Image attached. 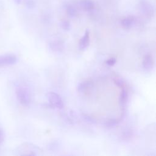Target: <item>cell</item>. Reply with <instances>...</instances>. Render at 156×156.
I'll return each instance as SVG.
<instances>
[{
  "label": "cell",
  "mask_w": 156,
  "mask_h": 156,
  "mask_svg": "<svg viewBox=\"0 0 156 156\" xmlns=\"http://www.w3.org/2000/svg\"><path fill=\"white\" fill-rule=\"evenodd\" d=\"M16 95L19 102L24 107L30 105L31 98L28 90L24 87H20L16 90Z\"/></svg>",
  "instance_id": "6da1fadb"
},
{
  "label": "cell",
  "mask_w": 156,
  "mask_h": 156,
  "mask_svg": "<svg viewBox=\"0 0 156 156\" xmlns=\"http://www.w3.org/2000/svg\"><path fill=\"white\" fill-rule=\"evenodd\" d=\"M48 100L51 107L62 109L63 107V102L59 94L55 92H49L47 95Z\"/></svg>",
  "instance_id": "7a4b0ae2"
},
{
  "label": "cell",
  "mask_w": 156,
  "mask_h": 156,
  "mask_svg": "<svg viewBox=\"0 0 156 156\" xmlns=\"http://www.w3.org/2000/svg\"><path fill=\"white\" fill-rule=\"evenodd\" d=\"M38 147L35 146L29 143H25L20 146L17 149L18 152L20 155H37L36 151Z\"/></svg>",
  "instance_id": "3957f363"
},
{
  "label": "cell",
  "mask_w": 156,
  "mask_h": 156,
  "mask_svg": "<svg viewBox=\"0 0 156 156\" xmlns=\"http://www.w3.org/2000/svg\"><path fill=\"white\" fill-rule=\"evenodd\" d=\"M17 62V57L13 54L0 55V67L14 65Z\"/></svg>",
  "instance_id": "277c9868"
},
{
  "label": "cell",
  "mask_w": 156,
  "mask_h": 156,
  "mask_svg": "<svg viewBox=\"0 0 156 156\" xmlns=\"http://www.w3.org/2000/svg\"><path fill=\"white\" fill-rule=\"evenodd\" d=\"M143 68L146 71H151L154 66V60L151 54H146L143 59Z\"/></svg>",
  "instance_id": "5b68a950"
},
{
  "label": "cell",
  "mask_w": 156,
  "mask_h": 156,
  "mask_svg": "<svg viewBox=\"0 0 156 156\" xmlns=\"http://www.w3.org/2000/svg\"><path fill=\"white\" fill-rule=\"evenodd\" d=\"M90 43V32L87 29L86 30L85 34L80 38L79 43V48L80 50L85 49Z\"/></svg>",
  "instance_id": "8992f818"
},
{
  "label": "cell",
  "mask_w": 156,
  "mask_h": 156,
  "mask_svg": "<svg viewBox=\"0 0 156 156\" xmlns=\"http://www.w3.org/2000/svg\"><path fill=\"white\" fill-rule=\"evenodd\" d=\"M135 21V18L134 16H130L126 17L121 20V25L122 27L126 29H130L134 24Z\"/></svg>",
  "instance_id": "52a82bcc"
},
{
  "label": "cell",
  "mask_w": 156,
  "mask_h": 156,
  "mask_svg": "<svg viewBox=\"0 0 156 156\" xmlns=\"http://www.w3.org/2000/svg\"><path fill=\"white\" fill-rule=\"evenodd\" d=\"M49 45L51 49L54 52H62L64 49V43L60 40L52 41Z\"/></svg>",
  "instance_id": "ba28073f"
},
{
  "label": "cell",
  "mask_w": 156,
  "mask_h": 156,
  "mask_svg": "<svg viewBox=\"0 0 156 156\" xmlns=\"http://www.w3.org/2000/svg\"><path fill=\"white\" fill-rule=\"evenodd\" d=\"M141 10L143 11V13L146 15V16H152L154 13V9L152 7L151 5L150 4H149L147 2H141Z\"/></svg>",
  "instance_id": "9c48e42d"
},
{
  "label": "cell",
  "mask_w": 156,
  "mask_h": 156,
  "mask_svg": "<svg viewBox=\"0 0 156 156\" xmlns=\"http://www.w3.org/2000/svg\"><path fill=\"white\" fill-rule=\"evenodd\" d=\"M93 86V82L90 80H85L79 83L77 87V90L79 92L82 93L91 88Z\"/></svg>",
  "instance_id": "30bf717a"
},
{
  "label": "cell",
  "mask_w": 156,
  "mask_h": 156,
  "mask_svg": "<svg viewBox=\"0 0 156 156\" xmlns=\"http://www.w3.org/2000/svg\"><path fill=\"white\" fill-rule=\"evenodd\" d=\"M80 6L85 10H91L94 9V4L91 0H82Z\"/></svg>",
  "instance_id": "8fae6325"
},
{
  "label": "cell",
  "mask_w": 156,
  "mask_h": 156,
  "mask_svg": "<svg viewBox=\"0 0 156 156\" xmlns=\"http://www.w3.org/2000/svg\"><path fill=\"white\" fill-rule=\"evenodd\" d=\"M127 98H128V93L126 91V90L123 88L121 91L119 98V104L121 107H124L126 104V102L127 101Z\"/></svg>",
  "instance_id": "7c38bea8"
},
{
  "label": "cell",
  "mask_w": 156,
  "mask_h": 156,
  "mask_svg": "<svg viewBox=\"0 0 156 156\" xmlns=\"http://www.w3.org/2000/svg\"><path fill=\"white\" fill-rule=\"evenodd\" d=\"M66 13L67 15L71 17V18H73L77 16V10L76 9V8L71 5H69L67 7H66Z\"/></svg>",
  "instance_id": "4fadbf2b"
},
{
  "label": "cell",
  "mask_w": 156,
  "mask_h": 156,
  "mask_svg": "<svg viewBox=\"0 0 156 156\" xmlns=\"http://www.w3.org/2000/svg\"><path fill=\"white\" fill-rule=\"evenodd\" d=\"M120 121V119H110L105 122V126L107 127H113L118 124Z\"/></svg>",
  "instance_id": "5bb4252c"
},
{
  "label": "cell",
  "mask_w": 156,
  "mask_h": 156,
  "mask_svg": "<svg viewBox=\"0 0 156 156\" xmlns=\"http://www.w3.org/2000/svg\"><path fill=\"white\" fill-rule=\"evenodd\" d=\"M60 27L65 30H69L71 29V24L69 21L66 20H63L60 23Z\"/></svg>",
  "instance_id": "9a60e30c"
},
{
  "label": "cell",
  "mask_w": 156,
  "mask_h": 156,
  "mask_svg": "<svg viewBox=\"0 0 156 156\" xmlns=\"http://www.w3.org/2000/svg\"><path fill=\"white\" fill-rule=\"evenodd\" d=\"M82 118H83L84 120L86 121L87 122H88L90 123H95L96 122L95 119L93 117L90 116L89 115H87L86 114H82Z\"/></svg>",
  "instance_id": "2e32d148"
},
{
  "label": "cell",
  "mask_w": 156,
  "mask_h": 156,
  "mask_svg": "<svg viewBox=\"0 0 156 156\" xmlns=\"http://www.w3.org/2000/svg\"><path fill=\"white\" fill-rule=\"evenodd\" d=\"M114 82L119 87H121L122 88L124 86V82L120 78H115V79H114Z\"/></svg>",
  "instance_id": "e0dca14e"
},
{
  "label": "cell",
  "mask_w": 156,
  "mask_h": 156,
  "mask_svg": "<svg viewBox=\"0 0 156 156\" xmlns=\"http://www.w3.org/2000/svg\"><path fill=\"white\" fill-rule=\"evenodd\" d=\"M116 60L115 58H110L106 61L107 65L109 66H113L116 63Z\"/></svg>",
  "instance_id": "ac0fdd59"
},
{
  "label": "cell",
  "mask_w": 156,
  "mask_h": 156,
  "mask_svg": "<svg viewBox=\"0 0 156 156\" xmlns=\"http://www.w3.org/2000/svg\"><path fill=\"white\" fill-rule=\"evenodd\" d=\"M131 135H132V132L130 130H126L124 132V133H123V137L126 138H130L131 137Z\"/></svg>",
  "instance_id": "d6986e66"
},
{
  "label": "cell",
  "mask_w": 156,
  "mask_h": 156,
  "mask_svg": "<svg viewBox=\"0 0 156 156\" xmlns=\"http://www.w3.org/2000/svg\"><path fill=\"white\" fill-rule=\"evenodd\" d=\"M3 138H4V136H3V132L2 131V130L0 129V143H1L3 141Z\"/></svg>",
  "instance_id": "ffe728a7"
}]
</instances>
